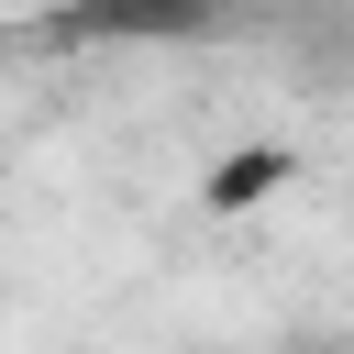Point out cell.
<instances>
[{"label":"cell","mask_w":354,"mask_h":354,"mask_svg":"<svg viewBox=\"0 0 354 354\" xmlns=\"http://www.w3.org/2000/svg\"><path fill=\"white\" fill-rule=\"evenodd\" d=\"M66 44H188V33H221V0H77L55 11Z\"/></svg>","instance_id":"6da1fadb"},{"label":"cell","mask_w":354,"mask_h":354,"mask_svg":"<svg viewBox=\"0 0 354 354\" xmlns=\"http://www.w3.org/2000/svg\"><path fill=\"white\" fill-rule=\"evenodd\" d=\"M288 177H299V144H232V155L199 177V210H210V221H243V210H266Z\"/></svg>","instance_id":"7a4b0ae2"}]
</instances>
